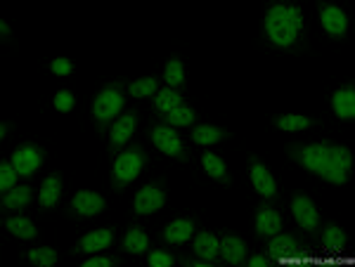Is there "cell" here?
Returning a JSON list of instances; mask_svg holds the SVG:
<instances>
[{
  "label": "cell",
  "instance_id": "6da1fadb",
  "mask_svg": "<svg viewBox=\"0 0 355 267\" xmlns=\"http://www.w3.org/2000/svg\"><path fill=\"white\" fill-rule=\"evenodd\" d=\"M289 156L296 163H301L303 168L318 173L320 178H324L327 183L343 185L351 180V168H353V154L348 147L336 145V142L322 140V142H294L287 147Z\"/></svg>",
  "mask_w": 355,
  "mask_h": 267
},
{
  "label": "cell",
  "instance_id": "7a4b0ae2",
  "mask_svg": "<svg viewBox=\"0 0 355 267\" xmlns=\"http://www.w3.org/2000/svg\"><path fill=\"white\" fill-rule=\"evenodd\" d=\"M266 36L272 45L282 50L299 48L303 41V12L296 3H272L266 12Z\"/></svg>",
  "mask_w": 355,
  "mask_h": 267
},
{
  "label": "cell",
  "instance_id": "3957f363",
  "mask_svg": "<svg viewBox=\"0 0 355 267\" xmlns=\"http://www.w3.org/2000/svg\"><path fill=\"white\" fill-rule=\"evenodd\" d=\"M123 90H125V78H116V81H110L100 93L95 95L93 100V118H95V128L97 133H105L107 126L114 121L119 111L123 107Z\"/></svg>",
  "mask_w": 355,
  "mask_h": 267
},
{
  "label": "cell",
  "instance_id": "277c9868",
  "mask_svg": "<svg viewBox=\"0 0 355 267\" xmlns=\"http://www.w3.org/2000/svg\"><path fill=\"white\" fill-rule=\"evenodd\" d=\"M147 163V151L140 142H133L128 145L121 154L116 156L112 168V187L114 190H123L125 185H130L133 180L140 175V170L145 168Z\"/></svg>",
  "mask_w": 355,
  "mask_h": 267
},
{
  "label": "cell",
  "instance_id": "5b68a950",
  "mask_svg": "<svg viewBox=\"0 0 355 267\" xmlns=\"http://www.w3.org/2000/svg\"><path fill=\"white\" fill-rule=\"evenodd\" d=\"M10 161L17 168V173L26 178V175H33L41 168V163L45 161V149L41 145H36V142H24V145H19L12 151Z\"/></svg>",
  "mask_w": 355,
  "mask_h": 267
},
{
  "label": "cell",
  "instance_id": "8992f818",
  "mask_svg": "<svg viewBox=\"0 0 355 267\" xmlns=\"http://www.w3.org/2000/svg\"><path fill=\"white\" fill-rule=\"evenodd\" d=\"M150 138L166 156H178L180 161H187V147H185V142L180 140V135H178V130L173 126H168V123L154 126Z\"/></svg>",
  "mask_w": 355,
  "mask_h": 267
},
{
  "label": "cell",
  "instance_id": "52a82bcc",
  "mask_svg": "<svg viewBox=\"0 0 355 267\" xmlns=\"http://www.w3.org/2000/svg\"><path fill=\"white\" fill-rule=\"evenodd\" d=\"M291 211H294V218L303 230L308 232H315L320 227V213H318V206L306 192H296L291 196Z\"/></svg>",
  "mask_w": 355,
  "mask_h": 267
},
{
  "label": "cell",
  "instance_id": "ba28073f",
  "mask_svg": "<svg viewBox=\"0 0 355 267\" xmlns=\"http://www.w3.org/2000/svg\"><path fill=\"white\" fill-rule=\"evenodd\" d=\"M318 10H320V21H322L324 31H327L329 36H334V38H343V36H346V31H348V15L343 12L339 5L320 0Z\"/></svg>",
  "mask_w": 355,
  "mask_h": 267
},
{
  "label": "cell",
  "instance_id": "9c48e42d",
  "mask_svg": "<svg viewBox=\"0 0 355 267\" xmlns=\"http://www.w3.org/2000/svg\"><path fill=\"white\" fill-rule=\"evenodd\" d=\"M135 126H137V109H128L121 118H116V121L112 123L110 145H107L110 154H116V151L121 149V145H125V142L130 140V135L135 133Z\"/></svg>",
  "mask_w": 355,
  "mask_h": 267
},
{
  "label": "cell",
  "instance_id": "30bf717a",
  "mask_svg": "<svg viewBox=\"0 0 355 267\" xmlns=\"http://www.w3.org/2000/svg\"><path fill=\"white\" fill-rule=\"evenodd\" d=\"M105 206H107V201L97 194V192L81 190L71 196V201H69V213L78 215V218H90V215H97V213L105 211Z\"/></svg>",
  "mask_w": 355,
  "mask_h": 267
},
{
  "label": "cell",
  "instance_id": "8fae6325",
  "mask_svg": "<svg viewBox=\"0 0 355 267\" xmlns=\"http://www.w3.org/2000/svg\"><path fill=\"white\" fill-rule=\"evenodd\" d=\"M166 203V190L162 183H147L140 192L135 194V213L137 215H147L159 211Z\"/></svg>",
  "mask_w": 355,
  "mask_h": 267
},
{
  "label": "cell",
  "instance_id": "7c38bea8",
  "mask_svg": "<svg viewBox=\"0 0 355 267\" xmlns=\"http://www.w3.org/2000/svg\"><path fill=\"white\" fill-rule=\"evenodd\" d=\"M249 175H251V183H254L256 192H261L266 199L277 196V183H275L272 173L268 170L266 163H263L261 158L254 156V154L249 156Z\"/></svg>",
  "mask_w": 355,
  "mask_h": 267
},
{
  "label": "cell",
  "instance_id": "4fadbf2b",
  "mask_svg": "<svg viewBox=\"0 0 355 267\" xmlns=\"http://www.w3.org/2000/svg\"><path fill=\"white\" fill-rule=\"evenodd\" d=\"M114 237H116V230L114 227H100V230H93L88 234H83L81 239L76 241V246L71 248V253H95L102 251V248H110L114 243Z\"/></svg>",
  "mask_w": 355,
  "mask_h": 267
},
{
  "label": "cell",
  "instance_id": "5bb4252c",
  "mask_svg": "<svg viewBox=\"0 0 355 267\" xmlns=\"http://www.w3.org/2000/svg\"><path fill=\"white\" fill-rule=\"evenodd\" d=\"M331 109L343 121H353L355 118V85L353 81L343 83L331 93Z\"/></svg>",
  "mask_w": 355,
  "mask_h": 267
},
{
  "label": "cell",
  "instance_id": "9a60e30c",
  "mask_svg": "<svg viewBox=\"0 0 355 267\" xmlns=\"http://www.w3.org/2000/svg\"><path fill=\"white\" fill-rule=\"evenodd\" d=\"M282 230V215H279L268 201H261L256 208V234L275 237Z\"/></svg>",
  "mask_w": 355,
  "mask_h": 267
},
{
  "label": "cell",
  "instance_id": "2e32d148",
  "mask_svg": "<svg viewBox=\"0 0 355 267\" xmlns=\"http://www.w3.org/2000/svg\"><path fill=\"white\" fill-rule=\"evenodd\" d=\"M220 255L227 263L242 265L246 260V243L242 237H234L230 232H223L220 237Z\"/></svg>",
  "mask_w": 355,
  "mask_h": 267
},
{
  "label": "cell",
  "instance_id": "e0dca14e",
  "mask_svg": "<svg viewBox=\"0 0 355 267\" xmlns=\"http://www.w3.org/2000/svg\"><path fill=\"white\" fill-rule=\"evenodd\" d=\"M62 199V173H53L43 180L41 192H38V203L41 208H55Z\"/></svg>",
  "mask_w": 355,
  "mask_h": 267
},
{
  "label": "cell",
  "instance_id": "ac0fdd59",
  "mask_svg": "<svg viewBox=\"0 0 355 267\" xmlns=\"http://www.w3.org/2000/svg\"><path fill=\"white\" fill-rule=\"evenodd\" d=\"M192 251L197 253L202 260H206V263H214V260H218V253H220L218 237L211 234V232H199V234L194 237Z\"/></svg>",
  "mask_w": 355,
  "mask_h": 267
},
{
  "label": "cell",
  "instance_id": "d6986e66",
  "mask_svg": "<svg viewBox=\"0 0 355 267\" xmlns=\"http://www.w3.org/2000/svg\"><path fill=\"white\" fill-rule=\"evenodd\" d=\"M194 227H197L194 218H175L173 223L166 225L164 241L166 243H182V241H187L194 234Z\"/></svg>",
  "mask_w": 355,
  "mask_h": 267
},
{
  "label": "cell",
  "instance_id": "ffe728a7",
  "mask_svg": "<svg viewBox=\"0 0 355 267\" xmlns=\"http://www.w3.org/2000/svg\"><path fill=\"white\" fill-rule=\"evenodd\" d=\"M121 246H123L125 253H145L147 248H150V234L145 232V227L130 225L123 234Z\"/></svg>",
  "mask_w": 355,
  "mask_h": 267
},
{
  "label": "cell",
  "instance_id": "44dd1931",
  "mask_svg": "<svg viewBox=\"0 0 355 267\" xmlns=\"http://www.w3.org/2000/svg\"><path fill=\"white\" fill-rule=\"evenodd\" d=\"M33 196V190L28 185H15L10 192H3V199H0V206L3 211H19L24 208Z\"/></svg>",
  "mask_w": 355,
  "mask_h": 267
},
{
  "label": "cell",
  "instance_id": "7402d4cb",
  "mask_svg": "<svg viewBox=\"0 0 355 267\" xmlns=\"http://www.w3.org/2000/svg\"><path fill=\"white\" fill-rule=\"evenodd\" d=\"M315 123H318L315 118L301 116V113H277V116H272V126L279 130H306Z\"/></svg>",
  "mask_w": 355,
  "mask_h": 267
},
{
  "label": "cell",
  "instance_id": "603a6c76",
  "mask_svg": "<svg viewBox=\"0 0 355 267\" xmlns=\"http://www.w3.org/2000/svg\"><path fill=\"white\" fill-rule=\"evenodd\" d=\"M202 166L206 173L211 175V178L220 180V183H230V175H227V163L223 161V158L218 154H214V151H202Z\"/></svg>",
  "mask_w": 355,
  "mask_h": 267
},
{
  "label": "cell",
  "instance_id": "cb8c5ba5",
  "mask_svg": "<svg viewBox=\"0 0 355 267\" xmlns=\"http://www.w3.org/2000/svg\"><path fill=\"white\" fill-rule=\"evenodd\" d=\"M227 130L220 126H214V123H199L197 128L192 130V140L197 145H214V142H220L227 138Z\"/></svg>",
  "mask_w": 355,
  "mask_h": 267
},
{
  "label": "cell",
  "instance_id": "d4e9b609",
  "mask_svg": "<svg viewBox=\"0 0 355 267\" xmlns=\"http://www.w3.org/2000/svg\"><path fill=\"white\" fill-rule=\"evenodd\" d=\"M3 225H5V230H10L15 237H19V239H33V237L38 234L36 225H33L26 215H12V218H5Z\"/></svg>",
  "mask_w": 355,
  "mask_h": 267
},
{
  "label": "cell",
  "instance_id": "484cf974",
  "mask_svg": "<svg viewBox=\"0 0 355 267\" xmlns=\"http://www.w3.org/2000/svg\"><path fill=\"white\" fill-rule=\"evenodd\" d=\"M178 104H182V95L178 88H171V85H166V88H159L157 98H154V109L159 113H168L171 109H175Z\"/></svg>",
  "mask_w": 355,
  "mask_h": 267
},
{
  "label": "cell",
  "instance_id": "4316f807",
  "mask_svg": "<svg viewBox=\"0 0 355 267\" xmlns=\"http://www.w3.org/2000/svg\"><path fill=\"white\" fill-rule=\"evenodd\" d=\"M197 121V111L192 109L190 104H178L175 109H171L168 113L164 116V123L168 126H190V123Z\"/></svg>",
  "mask_w": 355,
  "mask_h": 267
},
{
  "label": "cell",
  "instance_id": "83f0119b",
  "mask_svg": "<svg viewBox=\"0 0 355 267\" xmlns=\"http://www.w3.org/2000/svg\"><path fill=\"white\" fill-rule=\"evenodd\" d=\"M164 78L171 88H182V85H185V66H182V59L178 55H173L168 62H166Z\"/></svg>",
  "mask_w": 355,
  "mask_h": 267
},
{
  "label": "cell",
  "instance_id": "f1b7e54d",
  "mask_svg": "<svg viewBox=\"0 0 355 267\" xmlns=\"http://www.w3.org/2000/svg\"><path fill=\"white\" fill-rule=\"evenodd\" d=\"M159 90V78L157 76H145V78H137V81L128 83V93L133 98H150Z\"/></svg>",
  "mask_w": 355,
  "mask_h": 267
},
{
  "label": "cell",
  "instance_id": "f546056e",
  "mask_svg": "<svg viewBox=\"0 0 355 267\" xmlns=\"http://www.w3.org/2000/svg\"><path fill=\"white\" fill-rule=\"evenodd\" d=\"M28 263L38 265V267H50L57 263V251L50 246H38V248H31V251L26 253Z\"/></svg>",
  "mask_w": 355,
  "mask_h": 267
},
{
  "label": "cell",
  "instance_id": "4dcf8cb0",
  "mask_svg": "<svg viewBox=\"0 0 355 267\" xmlns=\"http://www.w3.org/2000/svg\"><path fill=\"white\" fill-rule=\"evenodd\" d=\"M17 168L12 166V161H8V158H3L0 161V192H10L17 183Z\"/></svg>",
  "mask_w": 355,
  "mask_h": 267
},
{
  "label": "cell",
  "instance_id": "1f68e13d",
  "mask_svg": "<svg viewBox=\"0 0 355 267\" xmlns=\"http://www.w3.org/2000/svg\"><path fill=\"white\" fill-rule=\"evenodd\" d=\"M178 260V255L168 253V251H152L150 255H147V263H150L152 267H171Z\"/></svg>",
  "mask_w": 355,
  "mask_h": 267
},
{
  "label": "cell",
  "instance_id": "d6a6232c",
  "mask_svg": "<svg viewBox=\"0 0 355 267\" xmlns=\"http://www.w3.org/2000/svg\"><path fill=\"white\" fill-rule=\"evenodd\" d=\"M341 241H343L341 230H339V227H336L334 223H329L327 227H324V243L329 246V251H331V248H339V246H341Z\"/></svg>",
  "mask_w": 355,
  "mask_h": 267
},
{
  "label": "cell",
  "instance_id": "836d02e7",
  "mask_svg": "<svg viewBox=\"0 0 355 267\" xmlns=\"http://www.w3.org/2000/svg\"><path fill=\"white\" fill-rule=\"evenodd\" d=\"M50 71L57 73V76H69L73 71V62L69 57H57V59L50 62Z\"/></svg>",
  "mask_w": 355,
  "mask_h": 267
},
{
  "label": "cell",
  "instance_id": "e575fe53",
  "mask_svg": "<svg viewBox=\"0 0 355 267\" xmlns=\"http://www.w3.org/2000/svg\"><path fill=\"white\" fill-rule=\"evenodd\" d=\"M73 93L71 90H57V95H55V107L60 111H71L73 109Z\"/></svg>",
  "mask_w": 355,
  "mask_h": 267
},
{
  "label": "cell",
  "instance_id": "d590c367",
  "mask_svg": "<svg viewBox=\"0 0 355 267\" xmlns=\"http://www.w3.org/2000/svg\"><path fill=\"white\" fill-rule=\"evenodd\" d=\"M121 260L116 255H93V258L83 260V267H110V265H119Z\"/></svg>",
  "mask_w": 355,
  "mask_h": 267
},
{
  "label": "cell",
  "instance_id": "8d00e7d4",
  "mask_svg": "<svg viewBox=\"0 0 355 267\" xmlns=\"http://www.w3.org/2000/svg\"><path fill=\"white\" fill-rule=\"evenodd\" d=\"M266 263H272V260L268 258V255H254V258L249 260L251 267H254V265H266Z\"/></svg>",
  "mask_w": 355,
  "mask_h": 267
},
{
  "label": "cell",
  "instance_id": "74e56055",
  "mask_svg": "<svg viewBox=\"0 0 355 267\" xmlns=\"http://www.w3.org/2000/svg\"><path fill=\"white\" fill-rule=\"evenodd\" d=\"M0 31H3V36H5V38L10 36V26H8V21H0Z\"/></svg>",
  "mask_w": 355,
  "mask_h": 267
},
{
  "label": "cell",
  "instance_id": "f35d334b",
  "mask_svg": "<svg viewBox=\"0 0 355 267\" xmlns=\"http://www.w3.org/2000/svg\"><path fill=\"white\" fill-rule=\"evenodd\" d=\"M8 130H10V123H0V133H3V135H0V138H5V135H8Z\"/></svg>",
  "mask_w": 355,
  "mask_h": 267
}]
</instances>
